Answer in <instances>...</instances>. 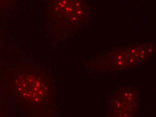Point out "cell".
Returning <instances> with one entry per match:
<instances>
[{"mask_svg":"<svg viewBox=\"0 0 156 117\" xmlns=\"http://www.w3.org/2000/svg\"><path fill=\"white\" fill-rule=\"evenodd\" d=\"M10 1V0H0V7H2L9 4Z\"/></svg>","mask_w":156,"mask_h":117,"instance_id":"6da1fadb","label":"cell"}]
</instances>
